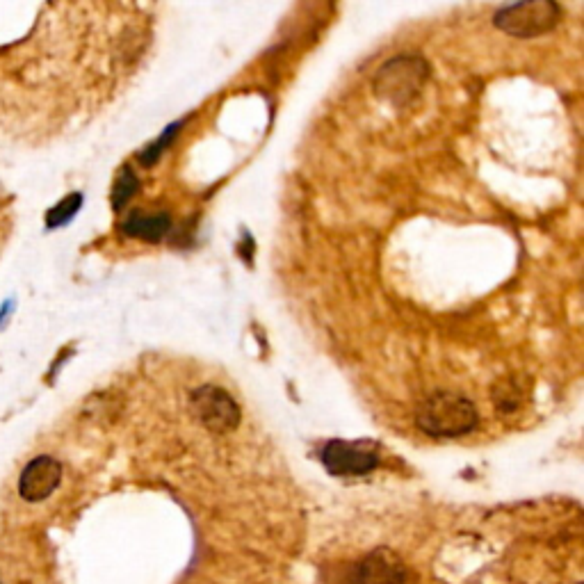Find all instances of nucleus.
<instances>
[{
    "label": "nucleus",
    "instance_id": "f257e3e1",
    "mask_svg": "<svg viewBox=\"0 0 584 584\" xmlns=\"http://www.w3.org/2000/svg\"><path fill=\"white\" fill-rule=\"evenodd\" d=\"M418 427L427 436L436 438H457L470 434L477 427V409L468 397L450 391L434 393L432 397L420 404L418 409Z\"/></svg>",
    "mask_w": 584,
    "mask_h": 584
},
{
    "label": "nucleus",
    "instance_id": "f03ea898",
    "mask_svg": "<svg viewBox=\"0 0 584 584\" xmlns=\"http://www.w3.org/2000/svg\"><path fill=\"white\" fill-rule=\"evenodd\" d=\"M429 78V67L423 58L416 55H400V58L388 60L384 67L377 71L375 92L381 99L388 101L395 108L409 105L420 89L425 87Z\"/></svg>",
    "mask_w": 584,
    "mask_h": 584
},
{
    "label": "nucleus",
    "instance_id": "7ed1b4c3",
    "mask_svg": "<svg viewBox=\"0 0 584 584\" xmlns=\"http://www.w3.org/2000/svg\"><path fill=\"white\" fill-rule=\"evenodd\" d=\"M559 21V7L553 0H532V3L507 5L496 14L493 23L511 37L530 39L553 30Z\"/></svg>",
    "mask_w": 584,
    "mask_h": 584
},
{
    "label": "nucleus",
    "instance_id": "20e7f679",
    "mask_svg": "<svg viewBox=\"0 0 584 584\" xmlns=\"http://www.w3.org/2000/svg\"><path fill=\"white\" fill-rule=\"evenodd\" d=\"M194 418L215 434H226L240 423V409L233 397L217 386H201L190 397Z\"/></svg>",
    "mask_w": 584,
    "mask_h": 584
},
{
    "label": "nucleus",
    "instance_id": "39448f33",
    "mask_svg": "<svg viewBox=\"0 0 584 584\" xmlns=\"http://www.w3.org/2000/svg\"><path fill=\"white\" fill-rule=\"evenodd\" d=\"M322 464L336 477H359L379 466V454L368 443L329 441L322 448Z\"/></svg>",
    "mask_w": 584,
    "mask_h": 584
},
{
    "label": "nucleus",
    "instance_id": "423d86ee",
    "mask_svg": "<svg viewBox=\"0 0 584 584\" xmlns=\"http://www.w3.org/2000/svg\"><path fill=\"white\" fill-rule=\"evenodd\" d=\"M62 482V464L58 459L39 454L21 470L19 496L26 502H42L53 496Z\"/></svg>",
    "mask_w": 584,
    "mask_h": 584
},
{
    "label": "nucleus",
    "instance_id": "0eeeda50",
    "mask_svg": "<svg viewBox=\"0 0 584 584\" xmlns=\"http://www.w3.org/2000/svg\"><path fill=\"white\" fill-rule=\"evenodd\" d=\"M172 229V219L167 213H144V210H135L128 215L121 224V233L128 238H140L149 242H158Z\"/></svg>",
    "mask_w": 584,
    "mask_h": 584
},
{
    "label": "nucleus",
    "instance_id": "6e6552de",
    "mask_svg": "<svg viewBox=\"0 0 584 584\" xmlns=\"http://www.w3.org/2000/svg\"><path fill=\"white\" fill-rule=\"evenodd\" d=\"M83 206V194H69V197H64L58 206L48 210L46 215V226L48 229H60V226L69 224L76 213Z\"/></svg>",
    "mask_w": 584,
    "mask_h": 584
},
{
    "label": "nucleus",
    "instance_id": "1a4fd4ad",
    "mask_svg": "<svg viewBox=\"0 0 584 584\" xmlns=\"http://www.w3.org/2000/svg\"><path fill=\"white\" fill-rule=\"evenodd\" d=\"M135 192H137V176L133 174V169L126 167L124 172L117 176L115 190H112V206L121 210L128 204V199H133Z\"/></svg>",
    "mask_w": 584,
    "mask_h": 584
},
{
    "label": "nucleus",
    "instance_id": "9d476101",
    "mask_svg": "<svg viewBox=\"0 0 584 584\" xmlns=\"http://www.w3.org/2000/svg\"><path fill=\"white\" fill-rule=\"evenodd\" d=\"M521 393H518L516 384H502L496 393V404L500 411H514L521 407Z\"/></svg>",
    "mask_w": 584,
    "mask_h": 584
},
{
    "label": "nucleus",
    "instance_id": "9b49d317",
    "mask_svg": "<svg viewBox=\"0 0 584 584\" xmlns=\"http://www.w3.org/2000/svg\"><path fill=\"white\" fill-rule=\"evenodd\" d=\"M12 313H14V299H7V302H3V306H0V331H3L5 324L10 322Z\"/></svg>",
    "mask_w": 584,
    "mask_h": 584
}]
</instances>
